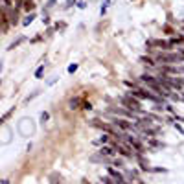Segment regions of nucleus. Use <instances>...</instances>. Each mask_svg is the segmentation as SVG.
I'll use <instances>...</instances> for the list:
<instances>
[{
    "label": "nucleus",
    "mask_w": 184,
    "mask_h": 184,
    "mask_svg": "<svg viewBox=\"0 0 184 184\" xmlns=\"http://www.w3.org/2000/svg\"><path fill=\"white\" fill-rule=\"evenodd\" d=\"M33 18H35V15H33V13H31V15H30V17H26V20H24V22H22V24H24V26H28V24H30V22H31V20H33Z\"/></svg>",
    "instance_id": "1"
},
{
    "label": "nucleus",
    "mask_w": 184,
    "mask_h": 184,
    "mask_svg": "<svg viewBox=\"0 0 184 184\" xmlns=\"http://www.w3.org/2000/svg\"><path fill=\"white\" fill-rule=\"evenodd\" d=\"M101 153H105V155H112V149H111V147H103V149H101Z\"/></svg>",
    "instance_id": "3"
},
{
    "label": "nucleus",
    "mask_w": 184,
    "mask_h": 184,
    "mask_svg": "<svg viewBox=\"0 0 184 184\" xmlns=\"http://www.w3.org/2000/svg\"><path fill=\"white\" fill-rule=\"evenodd\" d=\"M103 182H105V184H112V182H111V179H103Z\"/></svg>",
    "instance_id": "5"
},
{
    "label": "nucleus",
    "mask_w": 184,
    "mask_h": 184,
    "mask_svg": "<svg viewBox=\"0 0 184 184\" xmlns=\"http://www.w3.org/2000/svg\"><path fill=\"white\" fill-rule=\"evenodd\" d=\"M42 70H44V68H42V66H41V68L37 70V74H35V76H37V77H41V76H42Z\"/></svg>",
    "instance_id": "4"
},
{
    "label": "nucleus",
    "mask_w": 184,
    "mask_h": 184,
    "mask_svg": "<svg viewBox=\"0 0 184 184\" xmlns=\"http://www.w3.org/2000/svg\"><path fill=\"white\" fill-rule=\"evenodd\" d=\"M22 41H24V39H22V37H20V39H18V41H15V42H13V44H11V46H9V50H13V48H15V46H18V44H20V42H22Z\"/></svg>",
    "instance_id": "2"
},
{
    "label": "nucleus",
    "mask_w": 184,
    "mask_h": 184,
    "mask_svg": "<svg viewBox=\"0 0 184 184\" xmlns=\"http://www.w3.org/2000/svg\"><path fill=\"white\" fill-rule=\"evenodd\" d=\"M0 184H9V182H7V181H2V182H0Z\"/></svg>",
    "instance_id": "6"
}]
</instances>
